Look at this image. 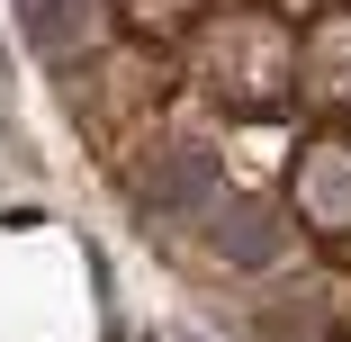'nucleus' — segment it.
Segmentation results:
<instances>
[{
    "instance_id": "obj_2",
    "label": "nucleus",
    "mask_w": 351,
    "mask_h": 342,
    "mask_svg": "<svg viewBox=\"0 0 351 342\" xmlns=\"http://www.w3.org/2000/svg\"><path fill=\"white\" fill-rule=\"evenodd\" d=\"M289 217H298L315 243L351 252V126H315V135H306V154H298V171H289Z\"/></svg>"
},
{
    "instance_id": "obj_4",
    "label": "nucleus",
    "mask_w": 351,
    "mask_h": 342,
    "mask_svg": "<svg viewBox=\"0 0 351 342\" xmlns=\"http://www.w3.org/2000/svg\"><path fill=\"white\" fill-rule=\"evenodd\" d=\"M207 234H217L226 261L261 270V261H279V243H289V208H279V198H207Z\"/></svg>"
},
{
    "instance_id": "obj_3",
    "label": "nucleus",
    "mask_w": 351,
    "mask_h": 342,
    "mask_svg": "<svg viewBox=\"0 0 351 342\" xmlns=\"http://www.w3.org/2000/svg\"><path fill=\"white\" fill-rule=\"evenodd\" d=\"M289 90H298V108H315L324 126H351V0H324V10L298 27Z\"/></svg>"
},
{
    "instance_id": "obj_6",
    "label": "nucleus",
    "mask_w": 351,
    "mask_h": 342,
    "mask_svg": "<svg viewBox=\"0 0 351 342\" xmlns=\"http://www.w3.org/2000/svg\"><path fill=\"white\" fill-rule=\"evenodd\" d=\"M19 19H27V36H36L45 63H73L82 54V0H19Z\"/></svg>"
},
{
    "instance_id": "obj_1",
    "label": "nucleus",
    "mask_w": 351,
    "mask_h": 342,
    "mask_svg": "<svg viewBox=\"0 0 351 342\" xmlns=\"http://www.w3.org/2000/svg\"><path fill=\"white\" fill-rule=\"evenodd\" d=\"M289 27H279L270 10H243L217 27V45H207V90H217L234 117H289L298 90H289Z\"/></svg>"
},
{
    "instance_id": "obj_5",
    "label": "nucleus",
    "mask_w": 351,
    "mask_h": 342,
    "mask_svg": "<svg viewBox=\"0 0 351 342\" xmlns=\"http://www.w3.org/2000/svg\"><path fill=\"white\" fill-rule=\"evenodd\" d=\"M126 36H154V45H180L207 27V0H108Z\"/></svg>"
}]
</instances>
